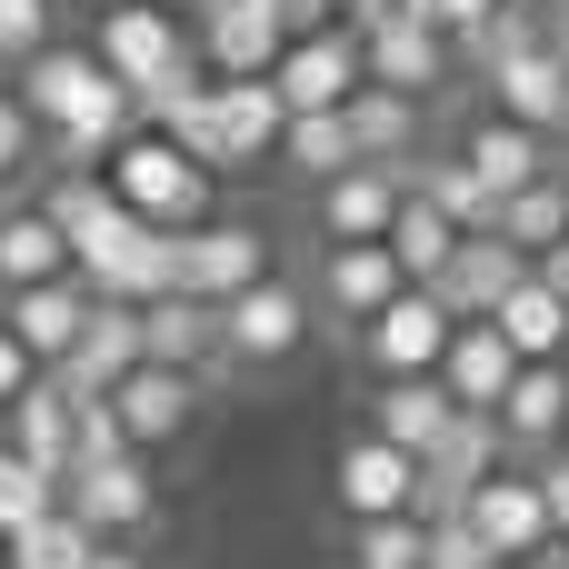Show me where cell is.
Wrapping results in <instances>:
<instances>
[{"label": "cell", "mask_w": 569, "mask_h": 569, "mask_svg": "<svg viewBox=\"0 0 569 569\" xmlns=\"http://www.w3.org/2000/svg\"><path fill=\"white\" fill-rule=\"evenodd\" d=\"M160 10H210V0H160Z\"/></svg>", "instance_id": "obj_49"}, {"label": "cell", "mask_w": 569, "mask_h": 569, "mask_svg": "<svg viewBox=\"0 0 569 569\" xmlns=\"http://www.w3.org/2000/svg\"><path fill=\"white\" fill-rule=\"evenodd\" d=\"M200 170H260V160H280V140H290V100H280V80H210L200 100H180L170 120H160Z\"/></svg>", "instance_id": "obj_2"}, {"label": "cell", "mask_w": 569, "mask_h": 569, "mask_svg": "<svg viewBox=\"0 0 569 569\" xmlns=\"http://www.w3.org/2000/svg\"><path fill=\"white\" fill-rule=\"evenodd\" d=\"M90 569H150V560H140L130 540H100V550H90Z\"/></svg>", "instance_id": "obj_46"}, {"label": "cell", "mask_w": 569, "mask_h": 569, "mask_svg": "<svg viewBox=\"0 0 569 569\" xmlns=\"http://www.w3.org/2000/svg\"><path fill=\"white\" fill-rule=\"evenodd\" d=\"M450 420H460V400H450L440 370H430V380H370V430L400 440L410 460H430V450L450 440Z\"/></svg>", "instance_id": "obj_24"}, {"label": "cell", "mask_w": 569, "mask_h": 569, "mask_svg": "<svg viewBox=\"0 0 569 569\" xmlns=\"http://www.w3.org/2000/svg\"><path fill=\"white\" fill-rule=\"evenodd\" d=\"M460 160L510 200V190H530V180H550L560 160H550V130H530V120H510V110H490V120H470L460 130Z\"/></svg>", "instance_id": "obj_22"}, {"label": "cell", "mask_w": 569, "mask_h": 569, "mask_svg": "<svg viewBox=\"0 0 569 569\" xmlns=\"http://www.w3.org/2000/svg\"><path fill=\"white\" fill-rule=\"evenodd\" d=\"M430 569H510L470 520H430Z\"/></svg>", "instance_id": "obj_38"}, {"label": "cell", "mask_w": 569, "mask_h": 569, "mask_svg": "<svg viewBox=\"0 0 569 569\" xmlns=\"http://www.w3.org/2000/svg\"><path fill=\"white\" fill-rule=\"evenodd\" d=\"M330 490H340L350 520H410L420 510V460L400 440H380V430H350L340 460H330Z\"/></svg>", "instance_id": "obj_10"}, {"label": "cell", "mask_w": 569, "mask_h": 569, "mask_svg": "<svg viewBox=\"0 0 569 569\" xmlns=\"http://www.w3.org/2000/svg\"><path fill=\"white\" fill-rule=\"evenodd\" d=\"M500 10H510V0H420V20H440L450 40H470V30H480V20H500Z\"/></svg>", "instance_id": "obj_41"}, {"label": "cell", "mask_w": 569, "mask_h": 569, "mask_svg": "<svg viewBox=\"0 0 569 569\" xmlns=\"http://www.w3.org/2000/svg\"><path fill=\"white\" fill-rule=\"evenodd\" d=\"M90 550H100V530H90L70 500H60L50 520H30L20 540H0V560H10V569H90Z\"/></svg>", "instance_id": "obj_33"}, {"label": "cell", "mask_w": 569, "mask_h": 569, "mask_svg": "<svg viewBox=\"0 0 569 569\" xmlns=\"http://www.w3.org/2000/svg\"><path fill=\"white\" fill-rule=\"evenodd\" d=\"M500 240H520L530 260L560 250V240H569V170H550V180H530V190L500 200Z\"/></svg>", "instance_id": "obj_32"}, {"label": "cell", "mask_w": 569, "mask_h": 569, "mask_svg": "<svg viewBox=\"0 0 569 569\" xmlns=\"http://www.w3.org/2000/svg\"><path fill=\"white\" fill-rule=\"evenodd\" d=\"M400 290H410V270L390 260V240H320L310 300H320V310H330V320H340L350 340H360V330H370V320H380V310H390Z\"/></svg>", "instance_id": "obj_7"}, {"label": "cell", "mask_w": 569, "mask_h": 569, "mask_svg": "<svg viewBox=\"0 0 569 569\" xmlns=\"http://www.w3.org/2000/svg\"><path fill=\"white\" fill-rule=\"evenodd\" d=\"M20 100L50 130V160L60 170H110V150L140 130V100H130V80L100 50H60L50 40L40 60H20Z\"/></svg>", "instance_id": "obj_1"}, {"label": "cell", "mask_w": 569, "mask_h": 569, "mask_svg": "<svg viewBox=\"0 0 569 569\" xmlns=\"http://www.w3.org/2000/svg\"><path fill=\"white\" fill-rule=\"evenodd\" d=\"M450 340H460V310H450L440 290H420V280H410V290H400V300H390L350 350H360V370H370V380H430V370L450 360Z\"/></svg>", "instance_id": "obj_5"}, {"label": "cell", "mask_w": 569, "mask_h": 569, "mask_svg": "<svg viewBox=\"0 0 569 569\" xmlns=\"http://www.w3.org/2000/svg\"><path fill=\"white\" fill-rule=\"evenodd\" d=\"M280 20H290V40H310V30H330L340 20V0H270Z\"/></svg>", "instance_id": "obj_43"}, {"label": "cell", "mask_w": 569, "mask_h": 569, "mask_svg": "<svg viewBox=\"0 0 569 569\" xmlns=\"http://www.w3.org/2000/svg\"><path fill=\"white\" fill-rule=\"evenodd\" d=\"M260 280H270V240H260L250 220H200V230H180V290H190V300L230 310V300L260 290Z\"/></svg>", "instance_id": "obj_12"}, {"label": "cell", "mask_w": 569, "mask_h": 569, "mask_svg": "<svg viewBox=\"0 0 569 569\" xmlns=\"http://www.w3.org/2000/svg\"><path fill=\"white\" fill-rule=\"evenodd\" d=\"M110 190L150 220V230H200V220H220L210 200H220V170H200L170 130H130L120 150H110Z\"/></svg>", "instance_id": "obj_3"}, {"label": "cell", "mask_w": 569, "mask_h": 569, "mask_svg": "<svg viewBox=\"0 0 569 569\" xmlns=\"http://www.w3.org/2000/svg\"><path fill=\"white\" fill-rule=\"evenodd\" d=\"M70 230L50 220V200H0V300L10 290H40V280H70Z\"/></svg>", "instance_id": "obj_21"}, {"label": "cell", "mask_w": 569, "mask_h": 569, "mask_svg": "<svg viewBox=\"0 0 569 569\" xmlns=\"http://www.w3.org/2000/svg\"><path fill=\"white\" fill-rule=\"evenodd\" d=\"M530 270H540V280H550V290H560V300H569V240H560V250H540Z\"/></svg>", "instance_id": "obj_45"}, {"label": "cell", "mask_w": 569, "mask_h": 569, "mask_svg": "<svg viewBox=\"0 0 569 569\" xmlns=\"http://www.w3.org/2000/svg\"><path fill=\"white\" fill-rule=\"evenodd\" d=\"M340 569H360V560H340Z\"/></svg>", "instance_id": "obj_51"}, {"label": "cell", "mask_w": 569, "mask_h": 569, "mask_svg": "<svg viewBox=\"0 0 569 569\" xmlns=\"http://www.w3.org/2000/svg\"><path fill=\"white\" fill-rule=\"evenodd\" d=\"M200 390L210 380H190V370H130L120 390H110V410H120V430H130V450H170V440H190V420H200Z\"/></svg>", "instance_id": "obj_17"}, {"label": "cell", "mask_w": 569, "mask_h": 569, "mask_svg": "<svg viewBox=\"0 0 569 569\" xmlns=\"http://www.w3.org/2000/svg\"><path fill=\"white\" fill-rule=\"evenodd\" d=\"M490 470H510V430H500L490 410H460V420H450V440L420 460V520H460V510H470V490H480Z\"/></svg>", "instance_id": "obj_9"}, {"label": "cell", "mask_w": 569, "mask_h": 569, "mask_svg": "<svg viewBox=\"0 0 569 569\" xmlns=\"http://www.w3.org/2000/svg\"><path fill=\"white\" fill-rule=\"evenodd\" d=\"M400 200H410V160H360L310 190V220H320V240H390Z\"/></svg>", "instance_id": "obj_14"}, {"label": "cell", "mask_w": 569, "mask_h": 569, "mask_svg": "<svg viewBox=\"0 0 569 569\" xmlns=\"http://www.w3.org/2000/svg\"><path fill=\"white\" fill-rule=\"evenodd\" d=\"M350 560L360 569H430V520H350Z\"/></svg>", "instance_id": "obj_35"}, {"label": "cell", "mask_w": 569, "mask_h": 569, "mask_svg": "<svg viewBox=\"0 0 569 569\" xmlns=\"http://www.w3.org/2000/svg\"><path fill=\"white\" fill-rule=\"evenodd\" d=\"M140 320H150V360H160V370H190V380H220V370H230V360H220V310H210V300L170 290V300H150Z\"/></svg>", "instance_id": "obj_26"}, {"label": "cell", "mask_w": 569, "mask_h": 569, "mask_svg": "<svg viewBox=\"0 0 569 569\" xmlns=\"http://www.w3.org/2000/svg\"><path fill=\"white\" fill-rule=\"evenodd\" d=\"M410 190H420V200H440L460 230H500V190H490L460 150H420V160H410Z\"/></svg>", "instance_id": "obj_29"}, {"label": "cell", "mask_w": 569, "mask_h": 569, "mask_svg": "<svg viewBox=\"0 0 569 569\" xmlns=\"http://www.w3.org/2000/svg\"><path fill=\"white\" fill-rule=\"evenodd\" d=\"M30 380H40V360H30V340H20V330L0 320V410H10V400H20Z\"/></svg>", "instance_id": "obj_40"}, {"label": "cell", "mask_w": 569, "mask_h": 569, "mask_svg": "<svg viewBox=\"0 0 569 569\" xmlns=\"http://www.w3.org/2000/svg\"><path fill=\"white\" fill-rule=\"evenodd\" d=\"M500 430H510V450H530V460L569 450V360H530V370L510 380Z\"/></svg>", "instance_id": "obj_25"}, {"label": "cell", "mask_w": 569, "mask_h": 569, "mask_svg": "<svg viewBox=\"0 0 569 569\" xmlns=\"http://www.w3.org/2000/svg\"><path fill=\"white\" fill-rule=\"evenodd\" d=\"M130 370H150V320H140V300H100L90 330H80V350L60 360V380H70L80 400H110Z\"/></svg>", "instance_id": "obj_15"}, {"label": "cell", "mask_w": 569, "mask_h": 569, "mask_svg": "<svg viewBox=\"0 0 569 569\" xmlns=\"http://www.w3.org/2000/svg\"><path fill=\"white\" fill-rule=\"evenodd\" d=\"M490 320L510 330V350H520V360H569V300L540 280V270H530V280H520Z\"/></svg>", "instance_id": "obj_31"}, {"label": "cell", "mask_w": 569, "mask_h": 569, "mask_svg": "<svg viewBox=\"0 0 569 569\" xmlns=\"http://www.w3.org/2000/svg\"><path fill=\"white\" fill-rule=\"evenodd\" d=\"M530 470H540V490H550V520H560V540H569V450L530 460Z\"/></svg>", "instance_id": "obj_44"}, {"label": "cell", "mask_w": 569, "mask_h": 569, "mask_svg": "<svg viewBox=\"0 0 569 569\" xmlns=\"http://www.w3.org/2000/svg\"><path fill=\"white\" fill-rule=\"evenodd\" d=\"M270 80H280L290 120H300V110H350V100L370 90V40H360L350 20H330V30H310V40H290Z\"/></svg>", "instance_id": "obj_6"}, {"label": "cell", "mask_w": 569, "mask_h": 569, "mask_svg": "<svg viewBox=\"0 0 569 569\" xmlns=\"http://www.w3.org/2000/svg\"><path fill=\"white\" fill-rule=\"evenodd\" d=\"M90 310H100V290H90L80 270H70V280H40V290H10V300H0V320L30 340V360H40V370H60V360L80 350Z\"/></svg>", "instance_id": "obj_16"}, {"label": "cell", "mask_w": 569, "mask_h": 569, "mask_svg": "<svg viewBox=\"0 0 569 569\" xmlns=\"http://www.w3.org/2000/svg\"><path fill=\"white\" fill-rule=\"evenodd\" d=\"M50 20H60V0H0V70L40 60L50 50Z\"/></svg>", "instance_id": "obj_37"}, {"label": "cell", "mask_w": 569, "mask_h": 569, "mask_svg": "<svg viewBox=\"0 0 569 569\" xmlns=\"http://www.w3.org/2000/svg\"><path fill=\"white\" fill-rule=\"evenodd\" d=\"M530 569H569V540H550V550H540V560H530Z\"/></svg>", "instance_id": "obj_47"}, {"label": "cell", "mask_w": 569, "mask_h": 569, "mask_svg": "<svg viewBox=\"0 0 569 569\" xmlns=\"http://www.w3.org/2000/svg\"><path fill=\"white\" fill-rule=\"evenodd\" d=\"M520 280H530V250H520V240H500V230H470V240H460V260H450L430 290H440L460 320H490Z\"/></svg>", "instance_id": "obj_20"}, {"label": "cell", "mask_w": 569, "mask_h": 569, "mask_svg": "<svg viewBox=\"0 0 569 569\" xmlns=\"http://www.w3.org/2000/svg\"><path fill=\"white\" fill-rule=\"evenodd\" d=\"M100 460H130V430L110 400H80V470H100Z\"/></svg>", "instance_id": "obj_39"}, {"label": "cell", "mask_w": 569, "mask_h": 569, "mask_svg": "<svg viewBox=\"0 0 569 569\" xmlns=\"http://www.w3.org/2000/svg\"><path fill=\"white\" fill-rule=\"evenodd\" d=\"M490 550L510 569H530L550 540H560V520H550V490H540V470H490L480 490H470V510H460Z\"/></svg>", "instance_id": "obj_11"}, {"label": "cell", "mask_w": 569, "mask_h": 569, "mask_svg": "<svg viewBox=\"0 0 569 569\" xmlns=\"http://www.w3.org/2000/svg\"><path fill=\"white\" fill-rule=\"evenodd\" d=\"M70 510L100 530V540H140L150 520H160V480H150V450H130V460H100V470H80L70 480Z\"/></svg>", "instance_id": "obj_18"}, {"label": "cell", "mask_w": 569, "mask_h": 569, "mask_svg": "<svg viewBox=\"0 0 569 569\" xmlns=\"http://www.w3.org/2000/svg\"><path fill=\"white\" fill-rule=\"evenodd\" d=\"M280 170L290 180H340V170H360V130H350V110H300L290 120V140H280Z\"/></svg>", "instance_id": "obj_28"}, {"label": "cell", "mask_w": 569, "mask_h": 569, "mask_svg": "<svg viewBox=\"0 0 569 569\" xmlns=\"http://www.w3.org/2000/svg\"><path fill=\"white\" fill-rule=\"evenodd\" d=\"M310 320H320V300L270 270L260 290H240V300L220 310V360H230V370H280V360L310 350Z\"/></svg>", "instance_id": "obj_4"}, {"label": "cell", "mask_w": 569, "mask_h": 569, "mask_svg": "<svg viewBox=\"0 0 569 569\" xmlns=\"http://www.w3.org/2000/svg\"><path fill=\"white\" fill-rule=\"evenodd\" d=\"M460 70V40L440 20H400V30H370V80L400 90V100H440Z\"/></svg>", "instance_id": "obj_19"}, {"label": "cell", "mask_w": 569, "mask_h": 569, "mask_svg": "<svg viewBox=\"0 0 569 569\" xmlns=\"http://www.w3.org/2000/svg\"><path fill=\"white\" fill-rule=\"evenodd\" d=\"M460 240H470V230H460V220H450L440 200H420V190H410V200H400V220H390V260H400V270H410L420 290H430V280H440V270L460 260Z\"/></svg>", "instance_id": "obj_30"}, {"label": "cell", "mask_w": 569, "mask_h": 569, "mask_svg": "<svg viewBox=\"0 0 569 569\" xmlns=\"http://www.w3.org/2000/svg\"><path fill=\"white\" fill-rule=\"evenodd\" d=\"M530 10H550V0H530Z\"/></svg>", "instance_id": "obj_50"}, {"label": "cell", "mask_w": 569, "mask_h": 569, "mask_svg": "<svg viewBox=\"0 0 569 569\" xmlns=\"http://www.w3.org/2000/svg\"><path fill=\"white\" fill-rule=\"evenodd\" d=\"M40 150H50V130L30 120L20 90H0V200H20V180H40Z\"/></svg>", "instance_id": "obj_36"}, {"label": "cell", "mask_w": 569, "mask_h": 569, "mask_svg": "<svg viewBox=\"0 0 569 569\" xmlns=\"http://www.w3.org/2000/svg\"><path fill=\"white\" fill-rule=\"evenodd\" d=\"M340 20L370 40V30H400V20H420V0H340Z\"/></svg>", "instance_id": "obj_42"}, {"label": "cell", "mask_w": 569, "mask_h": 569, "mask_svg": "<svg viewBox=\"0 0 569 569\" xmlns=\"http://www.w3.org/2000/svg\"><path fill=\"white\" fill-rule=\"evenodd\" d=\"M190 30H200L210 80H270L280 50H290V20L270 0H210V10H190Z\"/></svg>", "instance_id": "obj_13"}, {"label": "cell", "mask_w": 569, "mask_h": 569, "mask_svg": "<svg viewBox=\"0 0 569 569\" xmlns=\"http://www.w3.org/2000/svg\"><path fill=\"white\" fill-rule=\"evenodd\" d=\"M350 130H360V160H420L430 150V100H400V90H360L350 100Z\"/></svg>", "instance_id": "obj_27"}, {"label": "cell", "mask_w": 569, "mask_h": 569, "mask_svg": "<svg viewBox=\"0 0 569 569\" xmlns=\"http://www.w3.org/2000/svg\"><path fill=\"white\" fill-rule=\"evenodd\" d=\"M550 40H560V60H569V20H550Z\"/></svg>", "instance_id": "obj_48"}, {"label": "cell", "mask_w": 569, "mask_h": 569, "mask_svg": "<svg viewBox=\"0 0 569 569\" xmlns=\"http://www.w3.org/2000/svg\"><path fill=\"white\" fill-rule=\"evenodd\" d=\"M0 440H10L30 470H50V480L70 490V480H80V390H70L60 370H40V380L0 410Z\"/></svg>", "instance_id": "obj_8"}, {"label": "cell", "mask_w": 569, "mask_h": 569, "mask_svg": "<svg viewBox=\"0 0 569 569\" xmlns=\"http://www.w3.org/2000/svg\"><path fill=\"white\" fill-rule=\"evenodd\" d=\"M60 500H70V490H60L50 470H30V460L0 440V540H20V530H30V520H50Z\"/></svg>", "instance_id": "obj_34"}, {"label": "cell", "mask_w": 569, "mask_h": 569, "mask_svg": "<svg viewBox=\"0 0 569 569\" xmlns=\"http://www.w3.org/2000/svg\"><path fill=\"white\" fill-rule=\"evenodd\" d=\"M0 569H10V560H0Z\"/></svg>", "instance_id": "obj_52"}, {"label": "cell", "mask_w": 569, "mask_h": 569, "mask_svg": "<svg viewBox=\"0 0 569 569\" xmlns=\"http://www.w3.org/2000/svg\"><path fill=\"white\" fill-rule=\"evenodd\" d=\"M530 360L510 350V330L500 320H460V340H450V360H440V380H450V400L460 410H490L500 420V400H510V380H520Z\"/></svg>", "instance_id": "obj_23"}]
</instances>
